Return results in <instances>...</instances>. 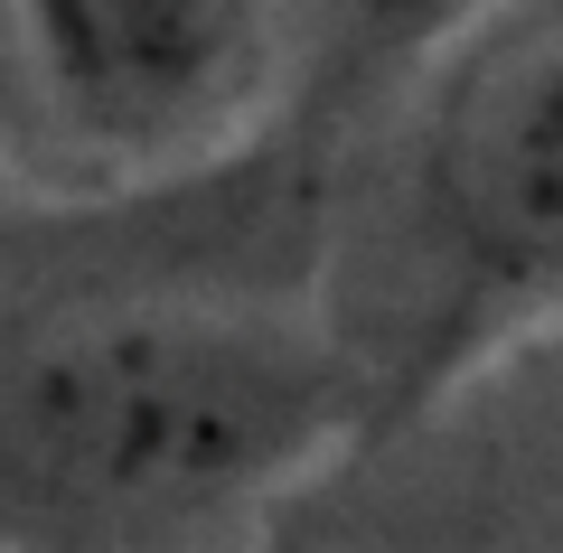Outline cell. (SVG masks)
<instances>
[{"instance_id":"cell-3","label":"cell","mask_w":563,"mask_h":553,"mask_svg":"<svg viewBox=\"0 0 563 553\" xmlns=\"http://www.w3.org/2000/svg\"><path fill=\"white\" fill-rule=\"evenodd\" d=\"M273 38L282 0H0V47L113 169L217 159L273 95Z\"/></svg>"},{"instance_id":"cell-4","label":"cell","mask_w":563,"mask_h":553,"mask_svg":"<svg viewBox=\"0 0 563 553\" xmlns=\"http://www.w3.org/2000/svg\"><path fill=\"white\" fill-rule=\"evenodd\" d=\"M320 10H339V20H357V29H395V20H413V29H442L461 0H320Z\"/></svg>"},{"instance_id":"cell-2","label":"cell","mask_w":563,"mask_h":553,"mask_svg":"<svg viewBox=\"0 0 563 553\" xmlns=\"http://www.w3.org/2000/svg\"><path fill=\"white\" fill-rule=\"evenodd\" d=\"M357 244L366 273L320 319L376 432L563 310V0H461L432 29Z\"/></svg>"},{"instance_id":"cell-1","label":"cell","mask_w":563,"mask_h":553,"mask_svg":"<svg viewBox=\"0 0 563 553\" xmlns=\"http://www.w3.org/2000/svg\"><path fill=\"white\" fill-rule=\"evenodd\" d=\"M376 441L329 319L179 291L0 310V544H198Z\"/></svg>"}]
</instances>
